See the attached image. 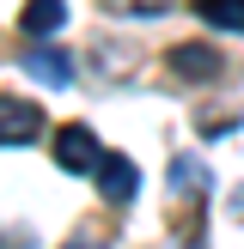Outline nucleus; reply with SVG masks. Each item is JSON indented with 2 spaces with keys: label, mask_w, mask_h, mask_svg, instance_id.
Masks as SVG:
<instances>
[{
  "label": "nucleus",
  "mask_w": 244,
  "mask_h": 249,
  "mask_svg": "<svg viewBox=\"0 0 244 249\" xmlns=\"http://www.w3.org/2000/svg\"><path fill=\"white\" fill-rule=\"evenodd\" d=\"M43 134V109L24 97H0V146H24Z\"/></svg>",
  "instance_id": "obj_1"
},
{
  "label": "nucleus",
  "mask_w": 244,
  "mask_h": 249,
  "mask_svg": "<svg viewBox=\"0 0 244 249\" xmlns=\"http://www.w3.org/2000/svg\"><path fill=\"white\" fill-rule=\"evenodd\" d=\"M98 189H104L110 207H128L134 189H141V170H134L122 152H104V158H98Z\"/></svg>",
  "instance_id": "obj_2"
},
{
  "label": "nucleus",
  "mask_w": 244,
  "mask_h": 249,
  "mask_svg": "<svg viewBox=\"0 0 244 249\" xmlns=\"http://www.w3.org/2000/svg\"><path fill=\"white\" fill-rule=\"evenodd\" d=\"M98 140H92V128H61L55 134V164L61 170H73V177H85V170H98Z\"/></svg>",
  "instance_id": "obj_3"
},
{
  "label": "nucleus",
  "mask_w": 244,
  "mask_h": 249,
  "mask_svg": "<svg viewBox=\"0 0 244 249\" xmlns=\"http://www.w3.org/2000/svg\"><path fill=\"white\" fill-rule=\"evenodd\" d=\"M24 73L43 85H73V55H61V49H31V55H19Z\"/></svg>",
  "instance_id": "obj_4"
},
{
  "label": "nucleus",
  "mask_w": 244,
  "mask_h": 249,
  "mask_svg": "<svg viewBox=\"0 0 244 249\" xmlns=\"http://www.w3.org/2000/svg\"><path fill=\"white\" fill-rule=\"evenodd\" d=\"M171 73H177V79H214V73H220V55L202 49V43H183V49H171Z\"/></svg>",
  "instance_id": "obj_5"
},
{
  "label": "nucleus",
  "mask_w": 244,
  "mask_h": 249,
  "mask_svg": "<svg viewBox=\"0 0 244 249\" xmlns=\"http://www.w3.org/2000/svg\"><path fill=\"white\" fill-rule=\"evenodd\" d=\"M19 24H24V36H49V31L67 24V6H61V0H24Z\"/></svg>",
  "instance_id": "obj_6"
},
{
  "label": "nucleus",
  "mask_w": 244,
  "mask_h": 249,
  "mask_svg": "<svg viewBox=\"0 0 244 249\" xmlns=\"http://www.w3.org/2000/svg\"><path fill=\"white\" fill-rule=\"evenodd\" d=\"M202 6L207 24H220V31H244V0H195Z\"/></svg>",
  "instance_id": "obj_7"
},
{
  "label": "nucleus",
  "mask_w": 244,
  "mask_h": 249,
  "mask_svg": "<svg viewBox=\"0 0 244 249\" xmlns=\"http://www.w3.org/2000/svg\"><path fill=\"white\" fill-rule=\"evenodd\" d=\"M171 6V0H110V12H141V18H146V12H165Z\"/></svg>",
  "instance_id": "obj_8"
},
{
  "label": "nucleus",
  "mask_w": 244,
  "mask_h": 249,
  "mask_svg": "<svg viewBox=\"0 0 244 249\" xmlns=\"http://www.w3.org/2000/svg\"><path fill=\"white\" fill-rule=\"evenodd\" d=\"M67 249H104V243H92V237H85V243H67Z\"/></svg>",
  "instance_id": "obj_9"
}]
</instances>
